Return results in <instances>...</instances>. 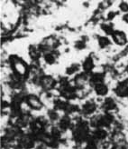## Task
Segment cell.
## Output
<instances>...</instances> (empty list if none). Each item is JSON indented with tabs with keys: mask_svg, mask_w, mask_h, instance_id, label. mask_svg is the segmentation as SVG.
<instances>
[{
	"mask_svg": "<svg viewBox=\"0 0 128 149\" xmlns=\"http://www.w3.org/2000/svg\"><path fill=\"white\" fill-rule=\"evenodd\" d=\"M73 138L77 143L85 142L89 139V129L88 123L85 121H81L77 124L73 131Z\"/></svg>",
	"mask_w": 128,
	"mask_h": 149,
	"instance_id": "1",
	"label": "cell"
},
{
	"mask_svg": "<svg viewBox=\"0 0 128 149\" xmlns=\"http://www.w3.org/2000/svg\"><path fill=\"white\" fill-rule=\"evenodd\" d=\"M108 136V132L105 128H96L92 134L91 137L96 141V142H104Z\"/></svg>",
	"mask_w": 128,
	"mask_h": 149,
	"instance_id": "2",
	"label": "cell"
},
{
	"mask_svg": "<svg viewBox=\"0 0 128 149\" xmlns=\"http://www.w3.org/2000/svg\"><path fill=\"white\" fill-rule=\"evenodd\" d=\"M113 40H114L117 45H125L126 43V36L124 32L122 31H115L112 35Z\"/></svg>",
	"mask_w": 128,
	"mask_h": 149,
	"instance_id": "3",
	"label": "cell"
},
{
	"mask_svg": "<svg viewBox=\"0 0 128 149\" xmlns=\"http://www.w3.org/2000/svg\"><path fill=\"white\" fill-rule=\"evenodd\" d=\"M71 126V120L69 116H64L59 121L58 127L61 131H67Z\"/></svg>",
	"mask_w": 128,
	"mask_h": 149,
	"instance_id": "4",
	"label": "cell"
},
{
	"mask_svg": "<svg viewBox=\"0 0 128 149\" xmlns=\"http://www.w3.org/2000/svg\"><path fill=\"white\" fill-rule=\"evenodd\" d=\"M26 101L28 105L34 109H40L42 107V103L38 97H36L35 95H29L26 98Z\"/></svg>",
	"mask_w": 128,
	"mask_h": 149,
	"instance_id": "5",
	"label": "cell"
},
{
	"mask_svg": "<svg viewBox=\"0 0 128 149\" xmlns=\"http://www.w3.org/2000/svg\"><path fill=\"white\" fill-rule=\"evenodd\" d=\"M116 92L120 96L128 95V80L124 81L123 83H121L119 86H117Z\"/></svg>",
	"mask_w": 128,
	"mask_h": 149,
	"instance_id": "6",
	"label": "cell"
},
{
	"mask_svg": "<svg viewBox=\"0 0 128 149\" xmlns=\"http://www.w3.org/2000/svg\"><path fill=\"white\" fill-rule=\"evenodd\" d=\"M96 105L93 102H87L85 105L82 107V112L85 114V115H91L93 114L94 112L96 111Z\"/></svg>",
	"mask_w": 128,
	"mask_h": 149,
	"instance_id": "7",
	"label": "cell"
},
{
	"mask_svg": "<svg viewBox=\"0 0 128 149\" xmlns=\"http://www.w3.org/2000/svg\"><path fill=\"white\" fill-rule=\"evenodd\" d=\"M95 91L99 95H107V93L108 91V88L106 85H104L103 83H100V84H97L95 86Z\"/></svg>",
	"mask_w": 128,
	"mask_h": 149,
	"instance_id": "8",
	"label": "cell"
},
{
	"mask_svg": "<svg viewBox=\"0 0 128 149\" xmlns=\"http://www.w3.org/2000/svg\"><path fill=\"white\" fill-rule=\"evenodd\" d=\"M116 107V102L112 98H107L103 104V108L106 111H111L113 109H115Z\"/></svg>",
	"mask_w": 128,
	"mask_h": 149,
	"instance_id": "9",
	"label": "cell"
},
{
	"mask_svg": "<svg viewBox=\"0 0 128 149\" xmlns=\"http://www.w3.org/2000/svg\"><path fill=\"white\" fill-rule=\"evenodd\" d=\"M94 68V62L91 57H88L83 63V69L85 72H90Z\"/></svg>",
	"mask_w": 128,
	"mask_h": 149,
	"instance_id": "10",
	"label": "cell"
},
{
	"mask_svg": "<svg viewBox=\"0 0 128 149\" xmlns=\"http://www.w3.org/2000/svg\"><path fill=\"white\" fill-rule=\"evenodd\" d=\"M103 78H104V74H103L97 73V74H94L93 76L91 77V81H92V83H94L95 86H96L97 84L102 83Z\"/></svg>",
	"mask_w": 128,
	"mask_h": 149,
	"instance_id": "11",
	"label": "cell"
},
{
	"mask_svg": "<svg viewBox=\"0 0 128 149\" xmlns=\"http://www.w3.org/2000/svg\"><path fill=\"white\" fill-rule=\"evenodd\" d=\"M41 84H42V86H43L45 87H52V85L54 84V81L51 77H43V78H42Z\"/></svg>",
	"mask_w": 128,
	"mask_h": 149,
	"instance_id": "12",
	"label": "cell"
},
{
	"mask_svg": "<svg viewBox=\"0 0 128 149\" xmlns=\"http://www.w3.org/2000/svg\"><path fill=\"white\" fill-rule=\"evenodd\" d=\"M99 46L102 48H104V47L109 46V45H110V40L107 38V37H106V36H101V37H99Z\"/></svg>",
	"mask_w": 128,
	"mask_h": 149,
	"instance_id": "13",
	"label": "cell"
},
{
	"mask_svg": "<svg viewBox=\"0 0 128 149\" xmlns=\"http://www.w3.org/2000/svg\"><path fill=\"white\" fill-rule=\"evenodd\" d=\"M44 60L46 63H48L49 65H52L55 63V56L52 55V54H45L44 56Z\"/></svg>",
	"mask_w": 128,
	"mask_h": 149,
	"instance_id": "14",
	"label": "cell"
},
{
	"mask_svg": "<svg viewBox=\"0 0 128 149\" xmlns=\"http://www.w3.org/2000/svg\"><path fill=\"white\" fill-rule=\"evenodd\" d=\"M79 69V65L78 64H73L72 65L70 66V68H67V71L66 72H67L68 74H72L75 72H77Z\"/></svg>",
	"mask_w": 128,
	"mask_h": 149,
	"instance_id": "15",
	"label": "cell"
},
{
	"mask_svg": "<svg viewBox=\"0 0 128 149\" xmlns=\"http://www.w3.org/2000/svg\"><path fill=\"white\" fill-rule=\"evenodd\" d=\"M102 29L103 30L106 32L107 35H113V33H114L115 31L113 30V27L111 25H102Z\"/></svg>",
	"mask_w": 128,
	"mask_h": 149,
	"instance_id": "16",
	"label": "cell"
},
{
	"mask_svg": "<svg viewBox=\"0 0 128 149\" xmlns=\"http://www.w3.org/2000/svg\"><path fill=\"white\" fill-rule=\"evenodd\" d=\"M48 116H49V118L51 119V121H56V120H58V118H59V115L56 113L55 111H53V110L50 111Z\"/></svg>",
	"mask_w": 128,
	"mask_h": 149,
	"instance_id": "17",
	"label": "cell"
},
{
	"mask_svg": "<svg viewBox=\"0 0 128 149\" xmlns=\"http://www.w3.org/2000/svg\"><path fill=\"white\" fill-rule=\"evenodd\" d=\"M119 7L123 12H125V13L128 12V4L126 2H121V3H120Z\"/></svg>",
	"mask_w": 128,
	"mask_h": 149,
	"instance_id": "18",
	"label": "cell"
},
{
	"mask_svg": "<svg viewBox=\"0 0 128 149\" xmlns=\"http://www.w3.org/2000/svg\"><path fill=\"white\" fill-rule=\"evenodd\" d=\"M115 16H116L115 12H109L108 16H107V18H108V20H112L113 18L115 17Z\"/></svg>",
	"mask_w": 128,
	"mask_h": 149,
	"instance_id": "19",
	"label": "cell"
},
{
	"mask_svg": "<svg viewBox=\"0 0 128 149\" xmlns=\"http://www.w3.org/2000/svg\"><path fill=\"white\" fill-rule=\"evenodd\" d=\"M123 20H124L125 22H126V23H128V13L125 14V16L123 17Z\"/></svg>",
	"mask_w": 128,
	"mask_h": 149,
	"instance_id": "20",
	"label": "cell"
},
{
	"mask_svg": "<svg viewBox=\"0 0 128 149\" xmlns=\"http://www.w3.org/2000/svg\"><path fill=\"white\" fill-rule=\"evenodd\" d=\"M126 72L128 73V65H127V68H126Z\"/></svg>",
	"mask_w": 128,
	"mask_h": 149,
	"instance_id": "21",
	"label": "cell"
},
{
	"mask_svg": "<svg viewBox=\"0 0 128 149\" xmlns=\"http://www.w3.org/2000/svg\"><path fill=\"white\" fill-rule=\"evenodd\" d=\"M89 149H97V147H93V148H89Z\"/></svg>",
	"mask_w": 128,
	"mask_h": 149,
	"instance_id": "22",
	"label": "cell"
},
{
	"mask_svg": "<svg viewBox=\"0 0 128 149\" xmlns=\"http://www.w3.org/2000/svg\"><path fill=\"white\" fill-rule=\"evenodd\" d=\"M39 149H46V148H42V147H40Z\"/></svg>",
	"mask_w": 128,
	"mask_h": 149,
	"instance_id": "23",
	"label": "cell"
}]
</instances>
